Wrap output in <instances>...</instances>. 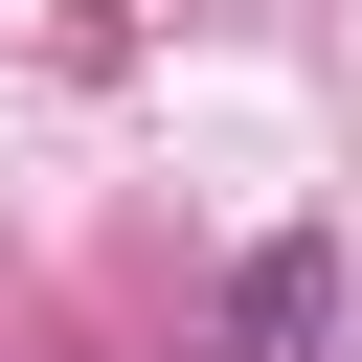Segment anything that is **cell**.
I'll return each mask as SVG.
<instances>
[{
  "mask_svg": "<svg viewBox=\"0 0 362 362\" xmlns=\"http://www.w3.org/2000/svg\"><path fill=\"white\" fill-rule=\"evenodd\" d=\"M317 339H339V249H317V226H272V249L226 272V362H317Z\"/></svg>",
  "mask_w": 362,
  "mask_h": 362,
  "instance_id": "6da1fadb",
  "label": "cell"
}]
</instances>
